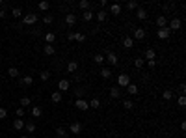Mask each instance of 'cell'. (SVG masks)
<instances>
[{"mask_svg":"<svg viewBox=\"0 0 186 138\" xmlns=\"http://www.w3.org/2000/svg\"><path fill=\"white\" fill-rule=\"evenodd\" d=\"M181 26H182V21L179 19V17H173L168 23V30L169 32H175V30H181Z\"/></svg>","mask_w":186,"mask_h":138,"instance_id":"obj_1","label":"cell"},{"mask_svg":"<svg viewBox=\"0 0 186 138\" xmlns=\"http://www.w3.org/2000/svg\"><path fill=\"white\" fill-rule=\"evenodd\" d=\"M117 84H119L121 88H127V86L130 84V77H128V75H125V73L119 75V77H117Z\"/></svg>","mask_w":186,"mask_h":138,"instance_id":"obj_2","label":"cell"},{"mask_svg":"<svg viewBox=\"0 0 186 138\" xmlns=\"http://www.w3.org/2000/svg\"><path fill=\"white\" fill-rule=\"evenodd\" d=\"M104 58H106V62L110 65H117L119 64V58H117V54H115V52H108Z\"/></svg>","mask_w":186,"mask_h":138,"instance_id":"obj_3","label":"cell"},{"mask_svg":"<svg viewBox=\"0 0 186 138\" xmlns=\"http://www.w3.org/2000/svg\"><path fill=\"white\" fill-rule=\"evenodd\" d=\"M71 88V82H69L67 79H61L60 82H58V92L61 93V92H67V90Z\"/></svg>","mask_w":186,"mask_h":138,"instance_id":"obj_4","label":"cell"},{"mask_svg":"<svg viewBox=\"0 0 186 138\" xmlns=\"http://www.w3.org/2000/svg\"><path fill=\"white\" fill-rule=\"evenodd\" d=\"M69 131H71L73 134H80L82 133V123L80 121H73L71 125H69Z\"/></svg>","mask_w":186,"mask_h":138,"instance_id":"obj_5","label":"cell"},{"mask_svg":"<svg viewBox=\"0 0 186 138\" xmlns=\"http://www.w3.org/2000/svg\"><path fill=\"white\" fill-rule=\"evenodd\" d=\"M74 106H77L78 110H82V112H86V110L89 108V103L86 99H77V103H74Z\"/></svg>","mask_w":186,"mask_h":138,"instance_id":"obj_6","label":"cell"},{"mask_svg":"<svg viewBox=\"0 0 186 138\" xmlns=\"http://www.w3.org/2000/svg\"><path fill=\"white\" fill-rule=\"evenodd\" d=\"M37 19H39V15H36V13H28V15H24V24H36Z\"/></svg>","mask_w":186,"mask_h":138,"instance_id":"obj_7","label":"cell"},{"mask_svg":"<svg viewBox=\"0 0 186 138\" xmlns=\"http://www.w3.org/2000/svg\"><path fill=\"white\" fill-rule=\"evenodd\" d=\"M171 36V32L168 30V26H166V28H158V32H156V37L158 39H168Z\"/></svg>","mask_w":186,"mask_h":138,"instance_id":"obj_8","label":"cell"},{"mask_svg":"<svg viewBox=\"0 0 186 138\" xmlns=\"http://www.w3.org/2000/svg\"><path fill=\"white\" fill-rule=\"evenodd\" d=\"M147 36V30H143V28H136L134 30V37L132 39H145Z\"/></svg>","mask_w":186,"mask_h":138,"instance_id":"obj_9","label":"cell"},{"mask_svg":"<svg viewBox=\"0 0 186 138\" xmlns=\"http://www.w3.org/2000/svg\"><path fill=\"white\" fill-rule=\"evenodd\" d=\"M156 24H158V28H166V26H168V19L164 15H158L156 17Z\"/></svg>","mask_w":186,"mask_h":138,"instance_id":"obj_10","label":"cell"},{"mask_svg":"<svg viewBox=\"0 0 186 138\" xmlns=\"http://www.w3.org/2000/svg\"><path fill=\"white\" fill-rule=\"evenodd\" d=\"M121 4H117V2H115V4H112V6H110V13H112V15H119V13H121Z\"/></svg>","mask_w":186,"mask_h":138,"instance_id":"obj_11","label":"cell"},{"mask_svg":"<svg viewBox=\"0 0 186 138\" xmlns=\"http://www.w3.org/2000/svg\"><path fill=\"white\" fill-rule=\"evenodd\" d=\"M13 129H15V131L24 129V120H23V118H17L15 121H13Z\"/></svg>","mask_w":186,"mask_h":138,"instance_id":"obj_12","label":"cell"},{"mask_svg":"<svg viewBox=\"0 0 186 138\" xmlns=\"http://www.w3.org/2000/svg\"><path fill=\"white\" fill-rule=\"evenodd\" d=\"M65 23L69 26H73L74 23H77V15H74V13H67V15H65Z\"/></svg>","mask_w":186,"mask_h":138,"instance_id":"obj_13","label":"cell"},{"mask_svg":"<svg viewBox=\"0 0 186 138\" xmlns=\"http://www.w3.org/2000/svg\"><path fill=\"white\" fill-rule=\"evenodd\" d=\"M106 17H108V13H106L104 10H101L99 13H95V19H97L99 23H104V21H106Z\"/></svg>","mask_w":186,"mask_h":138,"instance_id":"obj_14","label":"cell"},{"mask_svg":"<svg viewBox=\"0 0 186 138\" xmlns=\"http://www.w3.org/2000/svg\"><path fill=\"white\" fill-rule=\"evenodd\" d=\"M123 47H125V49H132V47H134V39L130 36H127L125 39H123Z\"/></svg>","mask_w":186,"mask_h":138,"instance_id":"obj_15","label":"cell"},{"mask_svg":"<svg viewBox=\"0 0 186 138\" xmlns=\"http://www.w3.org/2000/svg\"><path fill=\"white\" fill-rule=\"evenodd\" d=\"M136 17L140 19V21H145V19H147V11L143 10V8H138V10H136Z\"/></svg>","mask_w":186,"mask_h":138,"instance_id":"obj_16","label":"cell"},{"mask_svg":"<svg viewBox=\"0 0 186 138\" xmlns=\"http://www.w3.org/2000/svg\"><path fill=\"white\" fill-rule=\"evenodd\" d=\"M77 69H78V62L71 60V62H69V64H67V71H69V73H74V71H77Z\"/></svg>","mask_w":186,"mask_h":138,"instance_id":"obj_17","label":"cell"},{"mask_svg":"<svg viewBox=\"0 0 186 138\" xmlns=\"http://www.w3.org/2000/svg\"><path fill=\"white\" fill-rule=\"evenodd\" d=\"M143 56H145V60H147V62H151V60H155V58H156V52H155L153 49H147Z\"/></svg>","mask_w":186,"mask_h":138,"instance_id":"obj_18","label":"cell"},{"mask_svg":"<svg viewBox=\"0 0 186 138\" xmlns=\"http://www.w3.org/2000/svg\"><path fill=\"white\" fill-rule=\"evenodd\" d=\"M45 41H47V45H52L54 41H56V34H54V32H49V34L45 36Z\"/></svg>","mask_w":186,"mask_h":138,"instance_id":"obj_19","label":"cell"},{"mask_svg":"<svg viewBox=\"0 0 186 138\" xmlns=\"http://www.w3.org/2000/svg\"><path fill=\"white\" fill-rule=\"evenodd\" d=\"M82 19H84L86 23H89V21H93V19H95V13H91V11L88 10V11H84V13H82Z\"/></svg>","mask_w":186,"mask_h":138,"instance_id":"obj_20","label":"cell"},{"mask_svg":"<svg viewBox=\"0 0 186 138\" xmlns=\"http://www.w3.org/2000/svg\"><path fill=\"white\" fill-rule=\"evenodd\" d=\"M93 62H95V64H99V65H102V64L106 62V58H104V54H95V56H93Z\"/></svg>","mask_w":186,"mask_h":138,"instance_id":"obj_21","label":"cell"},{"mask_svg":"<svg viewBox=\"0 0 186 138\" xmlns=\"http://www.w3.org/2000/svg\"><path fill=\"white\" fill-rule=\"evenodd\" d=\"M24 129H26V133H34V131H36V123L34 121H24Z\"/></svg>","mask_w":186,"mask_h":138,"instance_id":"obj_22","label":"cell"},{"mask_svg":"<svg viewBox=\"0 0 186 138\" xmlns=\"http://www.w3.org/2000/svg\"><path fill=\"white\" fill-rule=\"evenodd\" d=\"M89 6H91V4H89V0H80V2H78V8H80L82 11H88Z\"/></svg>","mask_w":186,"mask_h":138,"instance_id":"obj_23","label":"cell"},{"mask_svg":"<svg viewBox=\"0 0 186 138\" xmlns=\"http://www.w3.org/2000/svg\"><path fill=\"white\" fill-rule=\"evenodd\" d=\"M43 52L47 54V56H52L54 52H56V49H54V45H45V49H43Z\"/></svg>","mask_w":186,"mask_h":138,"instance_id":"obj_24","label":"cell"},{"mask_svg":"<svg viewBox=\"0 0 186 138\" xmlns=\"http://www.w3.org/2000/svg\"><path fill=\"white\" fill-rule=\"evenodd\" d=\"M173 90H164V92H162V97L164 99H166V101H169V99H173Z\"/></svg>","mask_w":186,"mask_h":138,"instance_id":"obj_25","label":"cell"},{"mask_svg":"<svg viewBox=\"0 0 186 138\" xmlns=\"http://www.w3.org/2000/svg\"><path fill=\"white\" fill-rule=\"evenodd\" d=\"M127 92H128L130 95H136V93H138V86L134 84V82H130V84L127 86Z\"/></svg>","mask_w":186,"mask_h":138,"instance_id":"obj_26","label":"cell"},{"mask_svg":"<svg viewBox=\"0 0 186 138\" xmlns=\"http://www.w3.org/2000/svg\"><path fill=\"white\" fill-rule=\"evenodd\" d=\"M119 95H121V92H119V88H112V90H110V97H112V99H119Z\"/></svg>","mask_w":186,"mask_h":138,"instance_id":"obj_27","label":"cell"},{"mask_svg":"<svg viewBox=\"0 0 186 138\" xmlns=\"http://www.w3.org/2000/svg\"><path fill=\"white\" fill-rule=\"evenodd\" d=\"M50 99H52V103H61V93L60 92H52V95H50Z\"/></svg>","mask_w":186,"mask_h":138,"instance_id":"obj_28","label":"cell"},{"mask_svg":"<svg viewBox=\"0 0 186 138\" xmlns=\"http://www.w3.org/2000/svg\"><path fill=\"white\" fill-rule=\"evenodd\" d=\"M138 8H140V6H138L136 0H130V2H127V10H128V11H134V10H138Z\"/></svg>","mask_w":186,"mask_h":138,"instance_id":"obj_29","label":"cell"},{"mask_svg":"<svg viewBox=\"0 0 186 138\" xmlns=\"http://www.w3.org/2000/svg\"><path fill=\"white\" fill-rule=\"evenodd\" d=\"M8 75H9V77H11V79H17V77H19V69L11 65V67L8 69Z\"/></svg>","mask_w":186,"mask_h":138,"instance_id":"obj_30","label":"cell"},{"mask_svg":"<svg viewBox=\"0 0 186 138\" xmlns=\"http://www.w3.org/2000/svg\"><path fill=\"white\" fill-rule=\"evenodd\" d=\"M20 82H23L24 86H32V84H34V77H30V75H26V77H23V80H20Z\"/></svg>","mask_w":186,"mask_h":138,"instance_id":"obj_31","label":"cell"},{"mask_svg":"<svg viewBox=\"0 0 186 138\" xmlns=\"http://www.w3.org/2000/svg\"><path fill=\"white\" fill-rule=\"evenodd\" d=\"M37 8H39L41 11H47V10H49V8H50V4H49V2H47V0H41V2L37 4Z\"/></svg>","mask_w":186,"mask_h":138,"instance_id":"obj_32","label":"cell"},{"mask_svg":"<svg viewBox=\"0 0 186 138\" xmlns=\"http://www.w3.org/2000/svg\"><path fill=\"white\" fill-rule=\"evenodd\" d=\"M101 77H102V79H110V77H112V71H110L108 67H102V69H101Z\"/></svg>","mask_w":186,"mask_h":138,"instance_id":"obj_33","label":"cell"},{"mask_svg":"<svg viewBox=\"0 0 186 138\" xmlns=\"http://www.w3.org/2000/svg\"><path fill=\"white\" fill-rule=\"evenodd\" d=\"M89 108H101V101L97 97H93L91 101H89Z\"/></svg>","mask_w":186,"mask_h":138,"instance_id":"obj_34","label":"cell"},{"mask_svg":"<svg viewBox=\"0 0 186 138\" xmlns=\"http://www.w3.org/2000/svg\"><path fill=\"white\" fill-rule=\"evenodd\" d=\"M41 114H43V110H41V106H34V108H32V116H34V118H39Z\"/></svg>","mask_w":186,"mask_h":138,"instance_id":"obj_35","label":"cell"},{"mask_svg":"<svg viewBox=\"0 0 186 138\" xmlns=\"http://www.w3.org/2000/svg\"><path fill=\"white\" fill-rule=\"evenodd\" d=\"M123 108L125 110H132L134 108V103L130 101V99H127V101H123Z\"/></svg>","mask_w":186,"mask_h":138,"instance_id":"obj_36","label":"cell"},{"mask_svg":"<svg viewBox=\"0 0 186 138\" xmlns=\"http://www.w3.org/2000/svg\"><path fill=\"white\" fill-rule=\"evenodd\" d=\"M20 15H23V10H20V8H13V10H11V17L19 19Z\"/></svg>","mask_w":186,"mask_h":138,"instance_id":"obj_37","label":"cell"},{"mask_svg":"<svg viewBox=\"0 0 186 138\" xmlns=\"http://www.w3.org/2000/svg\"><path fill=\"white\" fill-rule=\"evenodd\" d=\"M143 64H145V60H143V58H134V65H136V69H142Z\"/></svg>","mask_w":186,"mask_h":138,"instance_id":"obj_38","label":"cell"},{"mask_svg":"<svg viewBox=\"0 0 186 138\" xmlns=\"http://www.w3.org/2000/svg\"><path fill=\"white\" fill-rule=\"evenodd\" d=\"M74 95H77V99H84V88H77L74 90Z\"/></svg>","mask_w":186,"mask_h":138,"instance_id":"obj_39","label":"cell"},{"mask_svg":"<svg viewBox=\"0 0 186 138\" xmlns=\"http://www.w3.org/2000/svg\"><path fill=\"white\" fill-rule=\"evenodd\" d=\"M56 136H58V138H65V136H67V134H65V129H63V127H58V129H56Z\"/></svg>","mask_w":186,"mask_h":138,"instance_id":"obj_40","label":"cell"},{"mask_svg":"<svg viewBox=\"0 0 186 138\" xmlns=\"http://www.w3.org/2000/svg\"><path fill=\"white\" fill-rule=\"evenodd\" d=\"M30 103H32V99H30V97H23V99H20V106L26 108V106L30 105Z\"/></svg>","mask_w":186,"mask_h":138,"instance_id":"obj_41","label":"cell"},{"mask_svg":"<svg viewBox=\"0 0 186 138\" xmlns=\"http://www.w3.org/2000/svg\"><path fill=\"white\" fill-rule=\"evenodd\" d=\"M177 105L181 106V108H184V106H186V97H184V95H181V97L177 99Z\"/></svg>","mask_w":186,"mask_h":138,"instance_id":"obj_42","label":"cell"},{"mask_svg":"<svg viewBox=\"0 0 186 138\" xmlns=\"http://www.w3.org/2000/svg\"><path fill=\"white\" fill-rule=\"evenodd\" d=\"M39 77H41V80H43V82H47V80L50 79V73H49V71H41Z\"/></svg>","mask_w":186,"mask_h":138,"instance_id":"obj_43","label":"cell"},{"mask_svg":"<svg viewBox=\"0 0 186 138\" xmlns=\"http://www.w3.org/2000/svg\"><path fill=\"white\" fill-rule=\"evenodd\" d=\"M74 41H78V43H84V41H86V36H84V34H80V32H77V37H74Z\"/></svg>","mask_w":186,"mask_h":138,"instance_id":"obj_44","label":"cell"},{"mask_svg":"<svg viewBox=\"0 0 186 138\" xmlns=\"http://www.w3.org/2000/svg\"><path fill=\"white\" fill-rule=\"evenodd\" d=\"M52 21H54V17H52V15H45V17H43V23H45V24H50Z\"/></svg>","mask_w":186,"mask_h":138,"instance_id":"obj_45","label":"cell"},{"mask_svg":"<svg viewBox=\"0 0 186 138\" xmlns=\"http://www.w3.org/2000/svg\"><path fill=\"white\" fill-rule=\"evenodd\" d=\"M15 114H17V118H24V108H23V106H19Z\"/></svg>","mask_w":186,"mask_h":138,"instance_id":"obj_46","label":"cell"},{"mask_svg":"<svg viewBox=\"0 0 186 138\" xmlns=\"http://www.w3.org/2000/svg\"><path fill=\"white\" fill-rule=\"evenodd\" d=\"M8 118V110L6 108H0V120H6Z\"/></svg>","mask_w":186,"mask_h":138,"instance_id":"obj_47","label":"cell"},{"mask_svg":"<svg viewBox=\"0 0 186 138\" xmlns=\"http://www.w3.org/2000/svg\"><path fill=\"white\" fill-rule=\"evenodd\" d=\"M74 37H77V32H69L67 34V39L69 41H74Z\"/></svg>","mask_w":186,"mask_h":138,"instance_id":"obj_48","label":"cell"},{"mask_svg":"<svg viewBox=\"0 0 186 138\" xmlns=\"http://www.w3.org/2000/svg\"><path fill=\"white\" fill-rule=\"evenodd\" d=\"M179 92H181V93H184V92H186V84H184V82H182L181 86H179Z\"/></svg>","mask_w":186,"mask_h":138,"instance_id":"obj_49","label":"cell"},{"mask_svg":"<svg viewBox=\"0 0 186 138\" xmlns=\"http://www.w3.org/2000/svg\"><path fill=\"white\" fill-rule=\"evenodd\" d=\"M147 64H149V67H155L156 65V60H151V62H147Z\"/></svg>","mask_w":186,"mask_h":138,"instance_id":"obj_50","label":"cell"},{"mask_svg":"<svg viewBox=\"0 0 186 138\" xmlns=\"http://www.w3.org/2000/svg\"><path fill=\"white\" fill-rule=\"evenodd\" d=\"M4 17H6V11H4V10H0V19H4Z\"/></svg>","mask_w":186,"mask_h":138,"instance_id":"obj_51","label":"cell"},{"mask_svg":"<svg viewBox=\"0 0 186 138\" xmlns=\"http://www.w3.org/2000/svg\"><path fill=\"white\" fill-rule=\"evenodd\" d=\"M20 138H28V136H26V134H23V136H20Z\"/></svg>","mask_w":186,"mask_h":138,"instance_id":"obj_52","label":"cell"}]
</instances>
